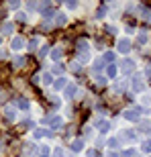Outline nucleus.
<instances>
[{"mask_svg": "<svg viewBox=\"0 0 151 157\" xmlns=\"http://www.w3.org/2000/svg\"><path fill=\"white\" fill-rule=\"evenodd\" d=\"M121 70H122V74H133L135 71V61L133 59H125L121 63Z\"/></svg>", "mask_w": 151, "mask_h": 157, "instance_id": "obj_1", "label": "nucleus"}, {"mask_svg": "<svg viewBox=\"0 0 151 157\" xmlns=\"http://www.w3.org/2000/svg\"><path fill=\"white\" fill-rule=\"evenodd\" d=\"M133 90L135 92H143V90H145V80H143L141 76L133 78Z\"/></svg>", "mask_w": 151, "mask_h": 157, "instance_id": "obj_2", "label": "nucleus"}, {"mask_svg": "<svg viewBox=\"0 0 151 157\" xmlns=\"http://www.w3.org/2000/svg\"><path fill=\"white\" fill-rule=\"evenodd\" d=\"M116 47H118V51H121V53H129V51H131V41H129V39H121L118 43H116Z\"/></svg>", "mask_w": 151, "mask_h": 157, "instance_id": "obj_3", "label": "nucleus"}, {"mask_svg": "<svg viewBox=\"0 0 151 157\" xmlns=\"http://www.w3.org/2000/svg\"><path fill=\"white\" fill-rule=\"evenodd\" d=\"M121 139H125V141H135L137 139V133H135L133 128H125L121 133Z\"/></svg>", "mask_w": 151, "mask_h": 157, "instance_id": "obj_4", "label": "nucleus"}, {"mask_svg": "<svg viewBox=\"0 0 151 157\" xmlns=\"http://www.w3.org/2000/svg\"><path fill=\"white\" fill-rule=\"evenodd\" d=\"M122 117L127 118V121H131V122H141L139 114H137L135 110H125V112H122Z\"/></svg>", "mask_w": 151, "mask_h": 157, "instance_id": "obj_5", "label": "nucleus"}, {"mask_svg": "<svg viewBox=\"0 0 151 157\" xmlns=\"http://www.w3.org/2000/svg\"><path fill=\"white\" fill-rule=\"evenodd\" d=\"M53 88H55V90H65V88H68V80H65V78H57V80L53 82Z\"/></svg>", "mask_w": 151, "mask_h": 157, "instance_id": "obj_6", "label": "nucleus"}, {"mask_svg": "<svg viewBox=\"0 0 151 157\" xmlns=\"http://www.w3.org/2000/svg\"><path fill=\"white\" fill-rule=\"evenodd\" d=\"M4 117L8 118V121H14V118H17V108H14V106H6L4 108Z\"/></svg>", "mask_w": 151, "mask_h": 157, "instance_id": "obj_7", "label": "nucleus"}, {"mask_svg": "<svg viewBox=\"0 0 151 157\" xmlns=\"http://www.w3.org/2000/svg\"><path fill=\"white\" fill-rule=\"evenodd\" d=\"M139 131L145 133V135H151V122L149 121H141L139 122Z\"/></svg>", "mask_w": 151, "mask_h": 157, "instance_id": "obj_8", "label": "nucleus"}, {"mask_svg": "<svg viewBox=\"0 0 151 157\" xmlns=\"http://www.w3.org/2000/svg\"><path fill=\"white\" fill-rule=\"evenodd\" d=\"M82 149H84V141H82V139L72 141V151H74V153H80Z\"/></svg>", "mask_w": 151, "mask_h": 157, "instance_id": "obj_9", "label": "nucleus"}, {"mask_svg": "<svg viewBox=\"0 0 151 157\" xmlns=\"http://www.w3.org/2000/svg\"><path fill=\"white\" fill-rule=\"evenodd\" d=\"M23 45H25V41L21 39V37H14V39H12V43H10V47L14 49V51H18V49H23Z\"/></svg>", "mask_w": 151, "mask_h": 157, "instance_id": "obj_10", "label": "nucleus"}, {"mask_svg": "<svg viewBox=\"0 0 151 157\" xmlns=\"http://www.w3.org/2000/svg\"><path fill=\"white\" fill-rule=\"evenodd\" d=\"M17 106L23 108V110H27V108H29V100H25L23 96H21V98H17Z\"/></svg>", "mask_w": 151, "mask_h": 157, "instance_id": "obj_11", "label": "nucleus"}, {"mask_svg": "<svg viewBox=\"0 0 151 157\" xmlns=\"http://www.w3.org/2000/svg\"><path fill=\"white\" fill-rule=\"evenodd\" d=\"M12 29H14V27H12V23H4V25H2V35H10Z\"/></svg>", "mask_w": 151, "mask_h": 157, "instance_id": "obj_12", "label": "nucleus"}, {"mask_svg": "<svg viewBox=\"0 0 151 157\" xmlns=\"http://www.w3.org/2000/svg\"><path fill=\"white\" fill-rule=\"evenodd\" d=\"M74 94H76V86H74V84H68V88H65V96H68V98H72Z\"/></svg>", "mask_w": 151, "mask_h": 157, "instance_id": "obj_13", "label": "nucleus"}, {"mask_svg": "<svg viewBox=\"0 0 151 157\" xmlns=\"http://www.w3.org/2000/svg\"><path fill=\"white\" fill-rule=\"evenodd\" d=\"M61 55H64V51H61L59 47H57V49H53V51H51V57L55 59V61H59V59H61Z\"/></svg>", "mask_w": 151, "mask_h": 157, "instance_id": "obj_14", "label": "nucleus"}, {"mask_svg": "<svg viewBox=\"0 0 151 157\" xmlns=\"http://www.w3.org/2000/svg\"><path fill=\"white\" fill-rule=\"evenodd\" d=\"M49 153H51V151H49V147H47V145L39 147V157H49Z\"/></svg>", "mask_w": 151, "mask_h": 157, "instance_id": "obj_15", "label": "nucleus"}, {"mask_svg": "<svg viewBox=\"0 0 151 157\" xmlns=\"http://www.w3.org/2000/svg\"><path fill=\"white\" fill-rule=\"evenodd\" d=\"M102 67H104V59H96L94 61V71H100Z\"/></svg>", "mask_w": 151, "mask_h": 157, "instance_id": "obj_16", "label": "nucleus"}, {"mask_svg": "<svg viewBox=\"0 0 151 157\" xmlns=\"http://www.w3.org/2000/svg\"><path fill=\"white\" fill-rule=\"evenodd\" d=\"M106 76H108V78L116 76V67H114V65H108V67H106Z\"/></svg>", "mask_w": 151, "mask_h": 157, "instance_id": "obj_17", "label": "nucleus"}, {"mask_svg": "<svg viewBox=\"0 0 151 157\" xmlns=\"http://www.w3.org/2000/svg\"><path fill=\"white\" fill-rule=\"evenodd\" d=\"M118 145H121L118 139H108V147H110V149H118Z\"/></svg>", "mask_w": 151, "mask_h": 157, "instance_id": "obj_18", "label": "nucleus"}, {"mask_svg": "<svg viewBox=\"0 0 151 157\" xmlns=\"http://www.w3.org/2000/svg\"><path fill=\"white\" fill-rule=\"evenodd\" d=\"M37 45H39V39L35 37V39L29 41V45H27V47H29V51H33V49H37Z\"/></svg>", "mask_w": 151, "mask_h": 157, "instance_id": "obj_19", "label": "nucleus"}, {"mask_svg": "<svg viewBox=\"0 0 151 157\" xmlns=\"http://www.w3.org/2000/svg\"><path fill=\"white\" fill-rule=\"evenodd\" d=\"M141 149H143L145 153H151V139L145 141V143H141Z\"/></svg>", "mask_w": 151, "mask_h": 157, "instance_id": "obj_20", "label": "nucleus"}, {"mask_svg": "<svg viewBox=\"0 0 151 157\" xmlns=\"http://www.w3.org/2000/svg\"><path fill=\"white\" fill-rule=\"evenodd\" d=\"M137 43H139V45H145V43H147V35H145V33H139V37H137Z\"/></svg>", "mask_w": 151, "mask_h": 157, "instance_id": "obj_21", "label": "nucleus"}, {"mask_svg": "<svg viewBox=\"0 0 151 157\" xmlns=\"http://www.w3.org/2000/svg\"><path fill=\"white\" fill-rule=\"evenodd\" d=\"M108 128H110V122H102V124H100V133L106 135V133H108Z\"/></svg>", "mask_w": 151, "mask_h": 157, "instance_id": "obj_22", "label": "nucleus"}, {"mask_svg": "<svg viewBox=\"0 0 151 157\" xmlns=\"http://www.w3.org/2000/svg\"><path fill=\"white\" fill-rule=\"evenodd\" d=\"M12 63H14V67H23L25 61H23V57H14V59H12Z\"/></svg>", "mask_w": 151, "mask_h": 157, "instance_id": "obj_23", "label": "nucleus"}, {"mask_svg": "<svg viewBox=\"0 0 151 157\" xmlns=\"http://www.w3.org/2000/svg\"><path fill=\"white\" fill-rule=\"evenodd\" d=\"M55 17H57V18H55V23H57V25H64L65 23V14H61V12H59V14H55Z\"/></svg>", "mask_w": 151, "mask_h": 157, "instance_id": "obj_24", "label": "nucleus"}, {"mask_svg": "<svg viewBox=\"0 0 151 157\" xmlns=\"http://www.w3.org/2000/svg\"><path fill=\"white\" fill-rule=\"evenodd\" d=\"M47 53H49V47H47V45H43V47L39 49V57H45Z\"/></svg>", "mask_w": 151, "mask_h": 157, "instance_id": "obj_25", "label": "nucleus"}, {"mask_svg": "<svg viewBox=\"0 0 151 157\" xmlns=\"http://www.w3.org/2000/svg\"><path fill=\"white\" fill-rule=\"evenodd\" d=\"M104 61H114V53H112V51H106L104 53Z\"/></svg>", "mask_w": 151, "mask_h": 157, "instance_id": "obj_26", "label": "nucleus"}, {"mask_svg": "<svg viewBox=\"0 0 151 157\" xmlns=\"http://www.w3.org/2000/svg\"><path fill=\"white\" fill-rule=\"evenodd\" d=\"M53 74H64V65H61V63L53 65Z\"/></svg>", "mask_w": 151, "mask_h": 157, "instance_id": "obj_27", "label": "nucleus"}, {"mask_svg": "<svg viewBox=\"0 0 151 157\" xmlns=\"http://www.w3.org/2000/svg\"><path fill=\"white\" fill-rule=\"evenodd\" d=\"M104 12H106V8H104V6H100V8H98V12H96V17H98V18H102V17H104Z\"/></svg>", "mask_w": 151, "mask_h": 157, "instance_id": "obj_28", "label": "nucleus"}, {"mask_svg": "<svg viewBox=\"0 0 151 157\" xmlns=\"http://www.w3.org/2000/svg\"><path fill=\"white\" fill-rule=\"evenodd\" d=\"M43 84H51V74H43Z\"/></svg>", "mask_w": 151, "mask_h": 157, "instance_id": "obj_29", "label": "nucleus"}, {"mask_svg": "<svg viewBox=\"0 0 151 157\" xmlns=\"http://www.w3.org/2000/svg\"><path fill=\"white\" fill-rule=\"evenodd\" d=\"M70 67H72V70H74V71H80V70H82V67H80V63H78V61H74V63H72Z\"/></svg>", "mask_w": 151, "mask_h": 157, "instance_id": "obj_30", "label": "nucleus"}, {"mask_svg": "<svg viewBox=\"0 0 151 157\" xmlns=\"http://www.w3.org/2000/svg\"><path fill=\"white\" fill-rule=\"evenodd\" d=\"M133 149H127V151H125V153H122V157H133Z\"/></svg>", "mask_w": 151, "mask_h": 157, "instance_id": "obj_31", "label": "nucleus"}, {"mask_svg": "<svg viewBox=\"0 0 151 157\" xmlns=\"http://www.w3.org/2000/svg\"><path fill=\"white\" fill-rule=\"evenodd\" d=\"M8 8H12V10H17V8H18V2H8Z\"/></svg>", "mask_w": 151, "mask_h": 157, "instance_id": "obj_32", "label": "nucleus"}, {"mask_svg": "<svg viewBox=\"0 0 151 157\" xmlns=\"http://www.w3.org/2000/svg\"><path fill=\"white\" fill-rule=\"evenodd\" d=\"M53 157H64V151H61V149H55V153H53Z\"/></svg>", "mask_w": 151, "mask_h": 157, "instance_id": "obj_33", "label": "nucleus"}, {"mask_svg": "<svg viewBox=\"0 0 151 157\" xmlns=\"http://www.w3.org/2000/svg\"><path fill=\"white\" fill-rule=\"evenodd\" d=\"M27 18H29V17H27L25 12H21V14H18V21H23V23H25V21H27Z\"/></svg>", "mask_w": 151, "mask_h": 157, "instance_id": "obj_34", "label": "nucleus"}, {"mask_svg": "<svg viewBox=\"0 0 151 157\" xmlns=\"http://www.w3.org/2000/svg\"><path fill=\"white\" fill-rule=\"evenodd\" d=\"M88 157H98V153H96V151L92 149V151H88Z\"/></svg>", "mask_w": 151, "mask_h": 157, "instance_id": "obj_35", "label": "nucleus"}, {"mask_svg": "<svg viewBox=\"0 0 151 157\" xmlns=\"http://www.w3.org/2000/svg\"><path fill=\"white\" fill-rule=\"evenodd\" d=\"M106 157H116V153H108V155H106Z\"/></svg>", "mask_w": 151, "mask_h": 157, "instance_id": "obj_36", "label": "nucleus"}, {"mask_svg": "<svg viewBox=\"0 0 151 157\" xmlns=\"http://www.w3.org/2000/svg\"><path fill=\"white\" fill-rule=\"evenodd\" d=\"M0 43H2V39H0Z\"/></svg>", "mask_w": 151, "mask_h": 157, "instance_id": "obj_37", "label": "nucleus"}]
</instances>
